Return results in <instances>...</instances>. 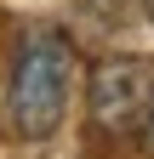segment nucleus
Masks as SVG:
<instances>
[{
    "mask_svg": "<svg viewBox=\"0 0 154 159\" xmlns=\"http://www.w3.org/2000/svg\"><path fill=\"white\" fill-rule=\"evenodd\" d=\"M137 136H143V148L154 153V97H148V119H143V131H137Z\"/></svg>",
    "mask_w": 154,
    "mask_h": 159,
    "instance_id": "nucleus-3",
    "label": "nucleus"
},
{
    "mask_svg": "<svg viewBox=\"0 0 154 159\" xmlns=\"http://www.w3.org/2000/svg\"><path fill=\"white\" fill-rule=\"evenodd\" d=\"M74 80H80V57H74L69 34L57 29H29L12 51L6 68V91H0V119L17 142H46L57 136L74 97Z\"/></svg>",
    "mask_w": 154,
    "mask_h": 159,
    "instance_id": "nucleus-1",
    "label": "nucleus"
},
{
    "mask_svg": "<svg viewBox=\"0 0 154 159\" xmlns=\"http://www.w3.org/2000/svg\"><path fill=\"white\" fill-rule=\"evenodd\" d=\"M148 97H154V68L143 57H103L86 80L91 125L103 136H137L148 119Z\"/></svg>",
    "mask_w": 154,
    "mask_h": 159,
    "instance_id": "nucleus-2",
    "label": "nucleus"
},
{
    "mask_svg": "<svg viewBox=\"0 0 154 159\" xmlns=\"http://www.w3.org/2000/svg\"><path fill=\"white\" fill-rule=\"evenodd\" d=\"M143 6H148V17H154V0H143Z\"/></svg>",
    "mask_w": 154,
    "mask_h": 159,
    "instance_id": "nucleus-4",
    "label": "nucleus"
}]
</instances>
